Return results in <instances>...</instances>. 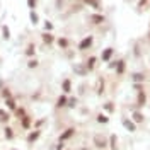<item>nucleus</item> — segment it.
Segmentation results:
<instances>
[{
	"instance_id": "nucleus-15",
	"label": "nucleus",
	"mask_w": 150,
	"mask_h": 150,
	"mask_svg": "<svg viewBox=\"0 0 150 150\" xmlns=\"http://www.w3.org/2000/svg\"><path fill=\"white\" fill-rule=\"evenodd\" d=\"M70 91H72V82L68 78H65L63 80V92H70Z\"/></svg>"
},
{
	"instance_id": "nucleus-7",
	"label": "nucleus",
	"mask_w": 150,
	"mask_h": 150,
	"mask_svg": "<svg viewBox=\"0 0 150 150\" xmlns=\"http://www.w3.org/2000/svg\"><path fill=\"white\" fill-rule=\"evenodd\" d=\"M131 78H133V82H135V84H138V82H143V80H145V75L140 74V72H136V74L131 75Z\"/></svg>"
},
{
	"instance_id": "nucleus-23",
	"label": "nucleus",
	"mask_w": 150,
	"mask_h": 150,
	"mask_svg": "<svg viewBox=\"0 0 150 150\" xmlns=\"http://www.w3.org/2000/svg\"><path fill=\"white\" fill-rule=\"evenodd\" d=\"M43 41L50 44V43H53V36H51L50 33H44V34H43Z\"/></svg>"
},
{
	"instance_id": "nucleus-20",
	"label": "nucleus",
	"mask_w": 150,
	"mask_h": 150,
	"mask_svg": "<svg viewBox=\"0 0 150 150\" xmlns=\"http://www.w3.org/2000/svg\"><path fill=\"white\" fill-rule=\"evenodd\" d=\"M102 92H104V80L99 78V82H97V94H102Z\"/></svg>"
},
{
	"instance_id": "nucleus-25",
	"label": "nucleus",
	"mask_w": 150,
	"mask_h": 150,
	"mask_svg": "<svg viewBox=\"0 0 150 150\" xmlns=\"http://www.w3.org/2000/svg\"><path fill=\"white\" fill-rule=\"evenodd\" d=\"M58 44H60V48H67V46H68V41H67L65 38H60V39H58Z\"/></svg>"
},
{
	"instance_id": "nucleus-22",
	"label": "nucleus",
	"mask_w": 150,
	"mask_h": 150,
	"mask_svg": "<svg viewBox=\"0 0 150 150\" xmlns=\"http://www.w3.org/2000/svg\"><path fill=\"white\" fill-rule=\"evenodd\" d=\"M97 121H99V123H108V121H109V118H108L106 114H102V112H101V114H97Z\"/></svg>"
},
{
	"instance_id": "nucleus-18",
	"label": "nucleus",
	"mask_w": 150,
	"mask_h": 150,
	"mask_svg": "<svg viewBox=\"0 0 150 150\" xmlns=\"http://www.w3.org/2000/svg\"><path fill=\"white\" fill-rule=\"evenodd\" d=\"M2 34H3V39H9V38H10V29H9V27H7V26H3V27H2Z\"/></svg>"
},
{
	"instance_id": "nucleus-16",
	"label": "nucleus",
	"mask_w": 150,
	"mask_h": 150,
	"mask_svg": "<svg viewBox=\"0 0 150 150\" xmlns=\"http://www.w3.org/2000/svg\"><path fill=\"white\" fill-rule=\"evenodd\" d=\"M20 125H22V128L27 130V128L31 126V118H29V116H22V123H20Z\"/></svg>"
},
{
	"instance_id": "nucleus-10",
	"label": "nucleus",
	"mask_w": 150,
	"mask_h": 150,
	"mask_svg": "<svg viewBox=\"0 0 150 150\" xmlns=\"http://www.w3.org/2000/svg\"><path fill=\"white\" fill-rule=\"evenodd\" d=\"M91 22H94V24H101V22H104V16L94 14V16H91Z\"/></svg>"
},
{
	"instance_id": "nucleus-32",
	"label": "nucleus",
	"mask_w": 150,
	"mask_h": 150,
	"mask_svg": "<svg viewBox=\"0 0 150 150\" xmlns=\"http://www.w3.org/2000/svg\"><path fill=\"white\" fill-rule=\"evenodd\" d=\"M16 114H17L19 118H22V116H26V111H24V109L20 108V109H16Z\"/></svg>"
},
{
	"instance_id": "nucleus-3",
	"label": "nucleus",
	"mask_w": 150,
	"mask_h": 150,
	"mask_svg": "<svg viewBox=\"0 0 150 150\" xmlns=\"http://www.w3.org/2000/svg\"><path fill=\"white\" fill-rule=\"evenodd\" d=\"M74 135H75V128H68V130H65L61 135H60V142H65V140L72 138Z\"/></svg>"
},
{
	"instance_id": "nucleus-11",
	"label": "nucleus",
	"mask_w": 150,
	"mask_h": 150,
	"mask_svg": "<svg viewBox=\"0 0 150 150\" xmlns=\"http://www.w3.org/2000/svg\"><path fill=\"white\" fill-rule=\"evenodd\" d=\"M109 143H111V150H118V138H116V135L109 136Z\"/></svg>"
},
{
	"instance_id": "nucleus-21",
	"label": "nucleus",
	"mask_w": 150,
	"mask_h": 150,
	"mask_svg": "<svg viewBox=\"0 0 150 150\" xmlns=\"http://www.w3.org/2000/svg\"><path fill=\"white\" fill-rule=\"evenodd\" d=\"M3 135H5V138H7V140H10V138L14 136V133H12V128H9V126H7V128L3 130Z\"/></svg>"
},
{
	"instance_id": "nucleus-35",
	"label": "nucleus",
	"mask_w": 150,
	"mask_h": 150,
	"mask_svg": "<svg viewBox=\"0 0 150 150\" xmlns=\"http://www.w3.org/2000/svg\"><path fill=\"white\" fill-rule=\"evenodd\" d=\"M27 3H29V7H34V3H36V0H27Z\"/></svg>"
},
{
	"instance_id": "nucleus-13",
	"label": "nucleus",
	"mask_w": 150,
	"mask_h": 150,
	"mask_svg": "<svg viewBox=\"0 0 150 150\" xmlns=\"http://www.w3.org/2000/svg\"><path fill=\"white\" fill-rule=\"evenodd\" d=\"M133 121H135V123H143V114L138 112V111H135L133 112Z\"/></svg>"
},
{
	"instance_id": "nucleus-34",
	"label": "nucleus",
	"mask_w": 150,
	"mask_h": 150,
	"mask_svg": "<svg viewBox=\"0 0 150 150\" xmlns=\"http://www.w3.org/2000/svg\"><path fill=\"white\" fill-rule=\"evenodd\" d=\"M85 2L91 3V5H94V7H97V2H95V0H85Z\"/></svg>"
},
{
	"instance_id": "nucleus-36",
	"label": "nucleus",
	"mask_w": 150,
	"mask_h": 150,
	"mask_svg": "<svg viewBox=\"0 0 150 150\" xmlns=\"http://www.w3.org/2000/svg\"><path fill=\"white\" fill-rule=\"evenodd\" d=\"M56 150H63V143H60V145L56 147Z\"/></svg>"
},
{
	"instance_id": "nucleus-8",
	"label": "nucleus",
	"mask_w": 150,
	"mask_h": 150,
	"mask_svg": "<svg viewBox=\"0 0 150 150\" xmlns=\"http://www.w3.org/2000/svg\"><path fill=\"white\" fill-rule=\"evenodd\" d=\"M145 101H147V95H145V92H138V101H136V106H143L145 104Z\"/></svg>"
},
{
	"instance_id": "nucleus-31",
	"label": "nucleus",
	"mask_w": 150,
	"mask_h": 150,
	"mask_svg": "<svg viewBox=\"0 0 150 150\" xmlns=\"http://www.w3.org/2000/svg\"><path fill=\"white\" fill-rule=\"evenodd\" d=\"M29 16H31V20H33V24H38V16H36V12L33 10V12H31Z\"/></svg>"
},
{
	"instance_id": "nucleus-12",
	"label": "nucleus",
	"mask_w": 150,
	"mask_h": 150,
	"mask_svg": "<svg viewBox=\"0 0 150 150\" xmlns=\"http://www.w3.org/2000/svg\"><path fill=\"white\" fill-rule=\"evenodd\" d=\"M94 65H95V56H91V58L87 60V63H85V68H87V72H89V70H92Z\"/></svg>"
},
{
	"instance_id": "nucleus-6",
	"label": "nucleus",
	"mask_w": 150,
	"mask_h": 150,
	"mask_svg": "<svg viewBox=\"0 0 150 150\" xmlns=\"http://www.w3.org/2000/svg\"><path fill=\"white\" fill-rule=\"evenodd\" d=\"M39 135H41V131H39V130H34L33 133H29V136H27V142H29V143L36 142L38 138H39Z\"/></svg>"
},
{
	"instance_id": "nucleus-30",
	"label": "nucleus",
	"mask_w": 150,
	"mask_h": 150,
	"mask_svg": "<svg viewBox=\"0 0 150 150\" xmlns=\"http://www.w3.org/2000/svg\"><path fill=\"white\" fill-rule=\"evenodd\" d=\"M27 67H29V68H36L38 67V60H29V61H27Z\"/></svg>"
},
{
	"instance_id": "nucleus-9",
	"label": "nucleus",
	"mask_w": 150,
	"mask_h": 150,
	"mask_svg": "<svg viewBox=\"0 0 150 150\" xmlns=\"http://www.w3.org/2000/svg\"><path fill=\"white\" fill-rule=\"evenodd\" d=\"M112 51H114L112 48H106V50L102 51V60H104V61H108V60L112 56Z\"/></svg>"
},
{
	"instance_id": "nucleus-14",
	"label": "nucleus",
	"mask_w": 150,
	"mask_h": 150,
	"mask_svg": "<svg viewBox=\"0 0 150 150\" xmlns=\"http://www.w3.org/2000/svg\"><path fill=\"white\" fill-rule=\"evenodd\" d=\"M9 119H10L9 112H7V111H3V109H0V121H2V123H7Z\"/></svg>"
},
{
	"instance_id": "nucleus-29",
	"label": "nucleus",
	"mask_w": 150,
	"mask_h": 150,
	"mask_svg": "<svg viewBox=\"0 0 150 150\" xmlns=\"http://www.w3.org/2000/svg\"><path fill=\"white\" fill-rule=\"evenodd\" d=\"M104 109H106V111H109V112H112V111H114L112 102H106V104H104Z\"/></svg>"
},
{
	"instance_id": "nucleus-24",
	"label": "nucleus",
	"mask_w": 150,
	"mask_h": 150,
	"mask_svg": "<svg viewBox=\"0 0 150 150\" xmlns=\"http://www.w3.org/2000/svg\"><path fill=\"white\" fill-rule=\"evenodd\" d=\"M34 51H36L34 44H29V46H27V50H26V55H27V56H33V55H34Z\"/></svg>"
},
{
	"instance_id": "nucleus-2",
	"label": "nucleus",
	"mask_w": 150,
	"mask_h": 150,
	"mask_svg": "<svg viewBox=\"0 0 150 150\" xmlns=\"http://www.w3.org/2000/svg\"><path fill=\"white\" fill-rule=\"evenodd\" d=\"M92 41H94V38L92 36H87V38H84L82 41H80V44H78V50L82 51V50H87L91 44H92Z\"/></svg>"
},
{
	"instance_id": "nucleus-37",
	"label": "nucleus",
	"mask_w": 150,
	"mask_h": 150,
	"mask_svg": "<svg viewBox=\"0 0 150 150\" xmlns=\"http://www.w3.org/2000/svg\"><path fill=\"white\" fill-rule=\"evenodd\" d=\"M149 36H150V33H149Z\"/></svg>"
},
{
	"instance_id": "nucleus-28",
	"label": "nucleus",
	"mask_w": 150,
	"mask_h": 150,
	"mask_svg": "<svg viewBox=\"0 0 150 150\" xmlns=\"http://www.w3.org/2000/svg\"><path fill=\"white\" fill-rule=\"evenodd\" d=\"M67 106L68 108H75L77 106V99H67Z\"/></svg>"
},
{
	"instance_id": "nucleus-19",
	"label": "nucleus",
	"mask_w": 150,
	"mask_h": 150,
	"mask_svg": "<svg viewBox=\"0 0 150 150\" xmlns=\"http://www.w3.org/2000/svg\"><path fill=\"white\" fill-rule=\"evenodd\" d=\"M116 72L118 74H123L125 72V61H118L116 63Z\"/></svg>"
},
{
	"instance_id": "nucleus-26",
	"label": "nucleus",
	"mask_w": 150,
	"mask_h": 150,
	"mask_svg": "<svg viewBox=\"0 0 150 150\" xmlns=\"http://www.w3.org/2000/svg\"><path fill=\"white\" fill-rule=\"evenodd\" d=\"M7 106H9V109H17L16 108V101L10 97V99H7Z\"/></svg>"
},
{
	"instance_id": "nucleus-5",
	"label": "nucleus",
	"mask_w": 150,
	"mask_h": 150,
	"mask_svg": "<svg viewBox=\"0 0 150 150\" xmlns=\"http://www.w3.org/2000/svg\"><path fill=\"white\" fill-rule=\"evenodd\" d=\"M74 72H75V74H78L80 77H84V75H87V68H85L84 65L75 63V65H74Z\"/></svg>"
},
{
	"instance_id": "nucleus-17",
	"label": "nucleus",
	"mask_w": 150,
	"mask_h": 150,
	"mask_svg": "<svg viewBox=\"0 0 150 150\" xmlns=\"http://www.w3.org/2000/svg\"><path fill=\"white\" fill-rule=\"evenodd\" d=\"M56 106H58V108L67 106V97H65V95H60V97H58V101H56Z\"/></svg>"
},
{
	"instance_id": "nucleus-27",
	"label": "nucleus",
	"mask_w": 150,
	"mask_h": 150,
	"mask_svg": "<svg viewBox=\"0 0 150 150\" xmlns=\"http://www.w3.org/2000/svg\"><path fill=\"white\" fill-rule=\"evenodd\" d=\"M2 95H3L5 99H10V97H12V94H10V91H9L7 87H5V89H2Z\"/></svg>"
},
{
	"instance_id": "nucleus-1",
	"label": "nucleus",
	"mask_w": 150,
	"mask_h": 150,
	"mask_svg": "<svg viewBox=\"0 0 150 150\" xmlns=\"http://www.w3.org/2000/svg\"><path fill=\"white\" fill-rule=\"evenodd\" d=\"M94 145H95L97 149H106V147H108V140H106V136H102V135H95V136H94Z\"/></svg>"
},
{
	"instance_id": "nucleus-4",
	"label": "nucleus",
	"mask_w": 150,
	"mask_h": 150,
	"mask_svg": "<svg viewBox=\"0 0 150 150\" xmlns=\"http://www.w3.org/2000/svg\"><path fill=\"white\" fill-rule=\"evenodd\" d=\"M121 123H123V126L126 128L128 131H136V126H135V123L131 121V119H126V118H123L121 119Z\"/></svg>"
},
{
	"instance_id": "nucleus-33",
	"label": "nucleus",
	"mask_w": 150,
	"mask_h": 150,
	"mask_svg": "<svg viewBox=\"0 0 150 150\" xmlns=\"http://www.w3.org/2000/svg\"><path fill=\"white\" fill-rule=\"evenodd\" d=\"M44 29H46V31H51V29H53V24H51V22H44Z\"/></svg>"
}]
</instances>
